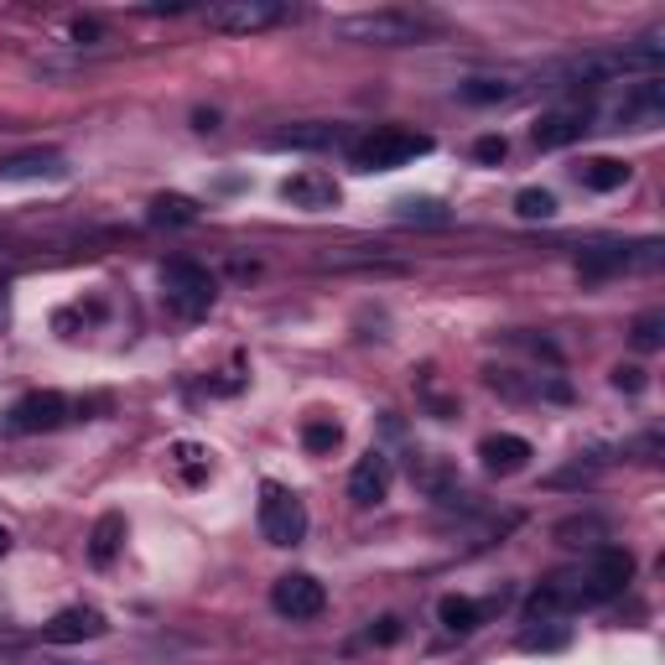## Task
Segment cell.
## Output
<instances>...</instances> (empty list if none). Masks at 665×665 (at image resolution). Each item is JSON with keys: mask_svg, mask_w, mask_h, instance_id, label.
<instances>
[{"mask_svg": "<svg viewBox=\"0 0 665 665\" xmlns=\"http://www.w3.org/2000/svg\"><path fill=\"white\" fill-rule=\"evenodd\" d=\"M391 458L385 452H364L359 463H353V473H349V499L359 509H370V505H380L385 494H391Z\"/></svg>", "mask_w": 665, "mask_h": 665, "instance_id": "cell-12", "label": "cell"}, {"mask_svg": "<svg viewBox=\"0 0 665 665\" xmlns=\"http://www.w3.org/2000/svg\"><path fill=\"white\" fill-rule=\"evenodd\" d=\"M567 645V629H546V634H541V629H526V634H520V650H562Z\"/></svg>", "mask_w": 665, "mask_h": 665, "instance_id": "cell-30", "label": "cell"}, {"mask_svg": "<svg viewBox=\"0 0 665 665\" xmlns=\"http://www.w3.org/2000/svg\"><path fill=\"white\" fill-rule=\"evenodd\" d=\"M587 131H593V110L587 104H567V110H546V115L536 120V146L541 151H562V146H572V140H583Z\"/></svg>", "mask_w": 665, "mask_h": 665, "instance_id": "cell-10", "label": "cell"}, {"mask_svg": "<svg viewBox=\"0 0 665 665\" xmlns=\"http://www.w3.org/2000/svg\"><path fill=\"white\" fill-rule=\"evenodd\" d=\"M172 458H177V473H182L188 484H203V478H208V452L198 448V442H177Z\"/></svg>", "mask_w": 665, "mask_h": 665, "instance_id": "cell-28", "label": "cell"}, {"mask_svg": "<svg viewBox=\"0 0 665 665\" xmlns=\"http://www.w3.org/2000/svg\"><path fill=\"white\" fill-rule=\"evenodd\" d=\"M473 157L484 161V167H499V161L509 157V140H505V136H478V146H473Z\"/></svg>", "mask_w": 665, "mask_h": 665, "instance_id": "cell-31", "label": "cell"}, {"mask_svg": "<svg viewBox=\"0 0 665 665\" xmlns=\"http://www.w3.org/2000/svg\"><path fill=\"white\" fill-rule=\"evenodd\" d=\"M161 296H167V307L182 323H198V317H208L218 286H214V275L203 271V266H193V260H167L161 266Z\"/></svg>", "mask_w": 665, "mask_h": 665, "instance_id": "cell-3", "label": "cell"}, {"mask_svg": "<svg viewBox=\"0 0 665 665\" xmlns=\"http://www.w3.org/2000/svg\"><path fill=\"white\" fill-rule=\"evenodd\" d=\"M437 619H442L448 634H473V629L484 624V608L473 604V598H458V593H452V598L437 604Z\"/></svg>", "mask_w": 665, "mask_h": 665, "instance_id": "cell-22", "label": "cell"}, {"mask_svg": "<svg viewBox=\"0 0 665 665\" xmlns=\"http://www.w3.org/2000/svg\"><path fill=\"white\" fill-rule=\"evenodd\" d=\"M37 177L58 182V177H68V161L58 151H21V157L0 161V182H37Z\"/></svg>", "mask_w": 665, "mask_h": 665, "instance_id": "cell-15", "label": "cell"}, {"mask_svg": "<svg viewBox=\"0 0 665 665\" xmlns=\"http://www.w3.org/2000/svg\"><path fill=\"white\" fill-rule=\"evenodd\" d=\"M665 115V83L655 79H629L624 94L608 104V131H655Z\"/></svg>", "mask_w": 665, "mask_h": 665, "instance_id": "cell-4", "label": "cell"}, {"mask_svg": "<svg viewBox=\"0 0 665 665\" xmlns=\"http://www.w3.org/2000/svg\"><path fill=\"white\" fill-rule=\"evenodd\" d=\"M281 198L292 203V208H307V214H323V208H338V182L328 172H296L281 182Z\"/></svg>", "mask_w": 665, "mask_h": 665, "instance_id": "cell-13", "label": "cell"}, {"mask_svg": "<svg viewBox=\"0 0 665 665\" xmlns=\"http://www.w3.org/2000/svg\"><path fill=\"white\" fill-rule=\"evenodd\" d=\"M613 271H629V245H593V250H583V260H577V275L583 281H604V275Z\"/></svg>", "mask_w": 665, "mask_h": 665, "instance_id": "cell-20", "label": "cell"}, {"mask_svg": "<svg viewBox=\"0 0 665 665\" xmlns=\"http://www.w3.org/2000/svg\"><path fill=\"white\" fill-rule=\"evenodd\" d=\"M260 536H266L271 546H296V541L307 536V505H302L292 489L266 484V489H260Z\"/></svg>", "mask_w": 665, "mask_h": 665, "instance_id": "cell-6", "label": "cell"}, {"mask_svg": "<svg viewBox=\"0 0 665 665\" xmlns=\"http://www.w3.org/2000/svg\"><path fill=\"white\" fill-rule=\"evenodd\" d=\"M120 541H125V515H120V509L99 515L94 536H89V562H94V567H110V562H115V551H120Z\"/></svg>", "mask_w": 665, "mask_h": 665, "instance_id": "cell-18", "label": "cell"}, {"mask_svg": "<svg viewBox=\"0 0 665 665\" xmlns=\"http://www.w3.org/2000/svg\"><path fill=\"white\" fill-rule=\"evenodd\" d=\"M99 37H104V26H99V21H89V16L74 21V42H99Z\"/></svg>", "mask_w": 665, "mask_h": 665, "instance_id": "cell-34", "label": "cell"}, {"mask_svg": "<svg viewBox=\"0 0 665 665\" xmlns=\"http://www.w3.org/2000/svg\"><path fill=\"white\" fill-rule=\"evenodd\" d=\"M431 151V136L406 131V125H374L370 136H359L349 146V161L359 172H395V167H412L416 157Z\"/></svg>", "mask_w": 665, "mask_h": 665, "instance_id": "cell-1", "label": "cell"}, {"mask_svg": "<svg viewBox=\"0 0 665 665\" xmlns=\"http://www.w3.org/2000/svg\"><path fill=\"white\" fill-rule=\"evenodd\" d=\"M395 640H401V619H380L370 629V645H395Z\"/></svg>", "mask_w": 665, "mask_h": 665, "instance_id": "cell-33", "label": "cell"}, {"mask_svg": "<svg viewBox=\"0 0 665 665\" xmlns=\"http://www.w3.org/2000/svg\"><path fill=\"white\" fill-rule=\"evenodd\" d=\"M146 218H151V224H198V203L182 193H161V198H151Z\"/></svg>", "mask_w": 665, "mask_h": 665, "instance_id": "cell-23", "label": "cell"}, {"mask_svg": "<svg viewBox=\"0 0 665 665\" xmlns=\"http://www.w3.org/2000/svg\"><path fill=\"white\" fill-rule=\"evenodd\" d=\"M104 613L99 608H63V613H53L47 624H42V640L47 645H83V640H99L104 634Z\"/></svg>", "mask_w": 665, "mask_h": 665, "instance_id": "cell-11", "label": "cell"}, {"mask_svg": "<svg viewBox=\"0 0 665 665\" xmlns=\"http://www.w3.org/2000/svg\"><path fill=\"white\" fill-rule=\"evenodd\" d=\"M343 140V131L338 125H292V131H275L271 146L275 151H328V146H338Z\"/></svg>", "mask_w": 665, "mask_h": 665, "instance_id": "cell-16", "label": "cell"}, {"mask_svg": "<svg viewBox=\"0 0 665 665\" xmlns=\"http://www.w3.org/2000/svg\"><path fill=\"white\" fill-rule=\"evenodd\" d=\"M68 416H74L68 395H58V391H32V395H21L16 406L0 416V431H5V437H37V431H58Z\"/></svg>", "mask_w": 665, "mask_h": 665, "instance_id": "cell-5", "label": "cell"}, {"mask_svg": "<svg viewBox=\"0 0 665 665\" xmlns=\"http://www.w3.org/2000/svg\"><path fill=\"white\" fill-rule=\"evenodd\" d=\"M478 458H484V469H489V473L509 478V473H526L536 452H530L526 437H515V431H499V437H484V442H478Z\"/></svg>", "mask_w": 665, "mask_h": 665, "instance_id": "cell-14", "label": "cell"}, {"mask_svg": "<svg viewBox=\"0 0 665 665\" xmlns=\"http://www.w3.org/2000/svg\"><path fill=\"white\" fill-rule=\"evenodd\" d=\"M629 338H634V349L640 353H655L665 343V313H640L634 317V328H629Z\"/></svg>", "mask_w": 665, "mask_h": 665, "instance_id": "cell-27", "label": "cell"}, {"mask_svg": "<svg viewBox=\"0 0 665 665\" xmlns=\"http://www.w3.org/2000/svg\"><path fill=\"white\" fill-rule=\"evenodd\" d=\"M520 94L515 79H499V74H478V79H463L458 83V99L463 104H505V99Z\"/></svg>", "mask_w": 665, "mask_h": 665, "instance_id": "cell-19", "label": "cell"}, {"mask_svg": "<svg viewBox=\"0 0 665 665\" xmlns=\"http://www.w3.org/2000/svg\"><path fill=\"white\" fill-rule=\"evenodd\" d=\"M395 218L401 224H448V208L437 198H401L395 203Z\"/></svg>", "mask_w": 665, "mask_h": 665, "instance_id": "cell-26", "label": "cell"}, {"mask_svg": "<svg viewBox=\"0 0 665 665\" xmlns=\"http://www.w3.org/2000/svg\"><path fill=\"white\" fill-rule=\"evenodd\" d=\"M5 551H11V536H5V526H0V556H5Z\"/></svg>", "mask_w": 665, "mask_h": 665, "instance_id": "cell-36", "label": "cell"}, {"mask_svg": "<svg viewBox=\"0 0 665 665\" xmlns=\"http://www.w3.org/2000/svg\"><path fill=\"white\" fill-rule=\"evenodd\" d=\"M613 385L629 395H640L645 391V370H640V364H619V370H613Z\"/></svg>", "mask_w": 665, "mask_h": 665, "instance_id": "cell-32", "label": "cell"}, {"mask_svg": "<svg viewBox=\"0 0 665 665\" xmlns=\"http://www.w3.org/2000/svg\"><path fill=\"white\" fill-rule=\"evenodd\" d=\"M442 21L437 16H416V11H364V16L338 21V32L349 42H380V47H406V42L431 37Z\"/></svg>", "mask_w": 665, "mask_h": 665, "instance_id": "cell-2", "label": "cell"}, {"mask_svg": "<svg viewBox=\"0 0 665 665\" xmlns=\"http://www.w3.org/2000/svg\"><path fill=\"white\" fill-rule=\"evenodd\" d=\"M286 16L281 0H224L208 11V26L214 32H229V37H250V32H266L275 21Z\"/></svg>", "mask_w": 665, "mask_h": 665, "instance_id": "cell-9", "label": "cell"}, {"mask_svg": "<svg viewBox=\"0 0 665 665\" xmlns=\"http://www.w3.org/2000/svg\"><path fill=\"white\" fill-rule=\"evenodd\" d=\"M338 442H343V427H338L332 416H313V421L302 427V448L313 452V458H328V452H338Z\"/></svg>", "mask_w": 665, "mask_h": 665, "instance_id": "cell-24", "label": "cell"}, {"mask_svg": "<svg viewBox=\"0 0 665 665\" xmlns=\"http://www.w3.org/2000/svg\"><path fill=\"white\" fill-rule=\"evenodd\" d=\"M515 214L530 218V224H536V218H551L556 214V198H551L546 188H520V193H515Z\"/></svg>", "mask_w": 665, "mask_h": 665, "instance_id": "cell-29", "label": "cell"}, {"mask_svg": "<svg viewBox=\"0 0 665 665\" xmlns=\"http://www.w3.org/2000/svg\"><path fill=\"white\" fill-rule=\"evenodd\" d=\"M629 577H634V556L624 546H598L593 551V567L577 577V604H608V598H619Z\"/></svg>", "mask_w": 665, "mask_h": 665, "instance_id": "cell-7", "label": "cell"}, {"mask_svg": "<svg viewBox=\"0 0 665 665\" xmlns=\"http://www.w3.org/2000/svg\"><path fill=\"white\" fill-rule=\"evenodd\" d=\"M412 478L431 494V499H452V494H458V478H452V469L442 458H412Z\"/></svg>", "mask_w": 665, "mask_h": 665, "instance_id": "cell-21", "label": "cell"}, {"mask_svg": "<svg viewBox=\"0 0 665 665\" xmlns=\"http://www.w3.org/2000/svg\"><path fill=\"white\" fill-rule=\"evenodd\" d=\"M604 520L598 515H572V520H562L556 526V541H567V546H598L604 541Z\"/></svg>", "mask_w": 665, "mask_h": 665, "instance_id": "cell-25", "label": "cell"}, {"mask_svg": "<svg viewBox=\"0 0 665 665\" xmlns=\"http://www.w3.org/2000/svg\"><path fill=\"white\" fill-rule=\"evenodd\" d=\"M193 125H198V131H218V115H214V110H198Z\"/></svg>", "mask_w": 665, "mask_h": 665, "instance_id": "cell-35", "label": "cell"}, {"mask_svg": "<svg viewBox=\"0 0 665 665\" xmlns=\"http://www.w3.org/2000/svg\"><path fill=\"white\" fill-rule=\"evenodd\" d=\"M271 608L281 619L302 624V619H317V613L328 608V593H323V583H317L313 572H286V577H275V587H271Z\"/></svg>", "mask_w": 665, "mask_h": 665, "instance_id": "cell-8", "label": "cell"}, {"mask_svg": "<svg viewBox=\"0 0 665 665\" xmlns=\"http://www.w3.org/2000/svg\"><path fill=\"white\" fill-rule=\"evenodd\" d=\"M577 182H583L587 193H619L629 182V167L619 157H587L577 167Z\"/></svg>", "mask_w": 665, "mask_h": 665, "instance_id": "cell-17", "label": "cell"}]
</instances>
